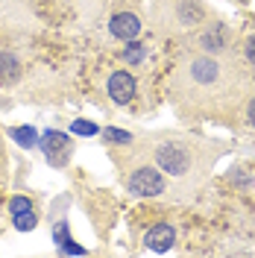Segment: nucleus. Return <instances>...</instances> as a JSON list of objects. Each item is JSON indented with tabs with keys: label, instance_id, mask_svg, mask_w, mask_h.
Returning a JSON list of instances; mask_svg holds the SVG:
<instances>
[{
	"label": "nucleus",
	"instance_id": "obj_1",
	"mask_svg": "<svg viewBox=\"0 0 255 258\" xmlns=\"http://www.w3.org/2000/svg\"><path fill=\"white\" fill-rule=\"evenodd\" d=\"M229 71L217 56H194L179 68L176 74V85H182V94L188 97L191 103H200V100H217V94L223 91L226 80H229Z\"/></svg>",
	"mask_w": 255,
	"mask_h": 258
},
{
	"label": "nucleus",
	"instance_id": "obj_2",
	"mask_svg": "<svg viewBox=\"0 0 255 258\" xmlns=\"http://www.w3.org/2000/svg\"><path fill=\"white\" fill-rule=\"evenodd\" d=\"M153 161H156V167H161L170 176H185L197 164L194 144H188L185 138H159L153 144Z\"/></svg>",
	"mask_w": 255,
	"mask_h": 258
},
{
	"label": "nucleus",
	"instance_id": "obj_3",
	"mask_svg": "<svg viewBox=\"0 0 255 258\" xmlns=\"http://www.w3.org/2000/svg\"><path fill=\"white\" fill-rule=\"evenodd\" d=\"M126 188L135 197H161V194L167 191V182H164V176H161L156 167L141 164V167H135L126 176Z\"/></svg>",
	"mask_w": 255,
	"mask_h": 258
},
{
	"label": "nucleus",
	"instance_id": "obj_4",
	"mask_svg": "<svg viewBox=\"0 0 255 258\" xmlns=\"http://www.w3.org/2000/svg\"><path fill=\"white\" fill-rule=\"evenodd\" d=\"M38 147L44 153V159L53 164V167H62L65 161L71 159V150H74V141L65 135V132H56V129H47L41 138H38Z\"/></svg>",
	"mask_w": 255,
	"mask_h": 258
},
{
	"label": "nucleus",
	"instance_id": "obj_5",
	"mask_svg": "<svg viewBox=\"0 0 255 258\" xmlns=\"http://www.w3.org/2000/svg\"><path fill=\"white\" fill-rule=\"evenodd\" d=\"M173 6V27L176 30H194L206 21V12L197 0H170Z\"/></svg>",
	"mask_w": 255,
	"mask_h": 258
},
{
	"label": "nucleus",
	"instance_id": "obj_6",
	"mask_svg": "<svg viewBox=\"0 0 255 258\" xmlns=\"http://www.w3.org/2000/svg\"><path fill=\"white\" fill-rule=\"evenodd\" d=\"M106 91H109L114 106H126L135 97V77L129 71H114L109 77V82H106Z\"/></svg>",
	"mask_w": 255,
	"mask_h": 258
},
{
	"label": "nucleus",
	"instance_id": "obj_7",
	"mask_svg": "<svg viewBox=\"0 0 255 258\" xmlns=\"http://www.w3.org/2000/svg\"><path fill=\"white\" fill-rule=\"evenodd\" d=\"M109 35L117 41H135L141 35V18L135 12H117L109 21Z\"/></svg>",
	"mask_w": 255,
	"mask_h": 258
},
{
	"label": "nucleus",
	"instance_id": "obj_8",
	"mask_svg": "<svg viewBox=\"0 0 255 258\" xmlns=\"http://www.w3.org/2000/svg\"><path fill=\"white\" fill-rule=\"evenodd\" d=\"M9 214H12V223L21 232H30L38 226V217H35V209H32L30 197H12L9 200Z\"/></svg>",
	"mask_w": 255,
	"mask_h": 258
},
{
	"label": "nucleus",
	"instance_id": "obj_9",
	"mask_svg": "<svg viewBox=\"0 0 255 258\" xmlns=\"http://www.w3.org/2000/svg\"><path fill=\"white\" fill-rule=\"evenodd\" d=\"M173 241H176V232H173V226H167V223L153 226V229L144 235L147 249H153V252H167V249L173 246Z\"/></svg>",
	"mask_w": 255,
	"mask_h": 258
},
{
	"label": "nucleus",
	"instance_id": "obj_10",
	"mask_svg": "<svg viewBox=\"0 0 255 258\" xmlns=\"http://www.w3.org/2000/svg\"><path fill=\"white\" fill-rule=\"evenodd\" d=\"M18 74H21V62L12 50H0V82H15Z\"/></svg>",
	"mask_w": 255,
	"mask_h": 258
},
{
	"label": "nucleus",
	"instance_id": "obj_11",
	"mask_svg": "<svg viewBox=\"0 0 255 258\" xmlns=\"http://www.w3.org/2000/svg\"><path fill=\"white\" fill-rule=\"evenodd\" d=\"M200 44H203L206 53H220V50H226V32H223V27H211L208 32H203V35H200Z\"/></svg>",
	"mask_w": 255,
	"mask_h": 258
},
{
	"label": "nucleus",
	"instance_id": "obj_12",
	"mask_svg": "<svg viewBox=\"0 0 255 258\" xmlns=\"http://www.w3.org/2000/svg\"><path fill=\"white\" fill-rule=\"evenodd\" d=\"M120 56H123V62H129V64H141L144 56H147V47H144L141 41H138V44H135V41H126V47L120 50Z\"/></svg>",
	"mask_w": 255,
	"mask_h": 258
},
{
	"label": "nucleus",
	"instance_id": "obj_13",
	"mask_svg": "<svg viewBox=\"0 0 255 258\" xmlns=\"http://www.w3.org/2000/svg\"><path fill=\"white\" fill-rule=\"evenodd\" d=\"M9 135H12L21 147H35L38 144V135H35L32 126H15V129H9Z\"/></svg>",
	"mask_w": 255,
	"mask_h": 258
},
{
	"label": "nucleus",
	"instance_id": "obj_14",
	"mask_svg": "<svg viewBox=\"0 0 255 258\" xmlns=\"http://www.w3.org/2000/svg\"><path fill=\"white\" fill-rule=\"evenodd\" d=\"M103 138L109 141V144H132V135L129 132H120V129H103Z\"/></svg>",
	"mask_w": 255,
	"mask_h": 258
},
{
	"label": "nucleus",
	"instance_id": "obj_15",
	"mask_svg": "<svg viewBox=\"0 0 255 258\" xmlns=\"http://www.w3.org/2000/svg\"><path fill=\"white\" fill-rule=\"evenodd\" d=\"M71 129H74L77 135H85V138H91V135H97V132H100V126H97V123H88V120H74V123H71Z\"/></svg>",
	"mask_w": 255,
	"mask_h": 258
},
{
	"label": "nucleus",
	"instance_id": "obj_16",
	"mask_svg": "<svg viewBox=\"0 0 255 258\" xmlns=\"http://www.w3.org/2000/svg\"><path fill=\"white\" fill-rule=\"evenodd\" d=\"M243 59L249 64H255V32L246 35V41H243Z\"/></svg>",
	"mask_w": 255,
	"mask_h": 258
},
{
	"label": "nucleus",
	"instance_id": "obj_17",
	"mask_svg": "<svg viewBox=\"0 0 255 258\" xmlns=\"http://www.w3.org/2000/svg\"><path fill=\"white\" fill-rule=\"evenodd\" d=\"M243 114H246V123L255 129V94L246 100V109H243Z\"/></svg>",
	"mask_w": 255,
	"mask_h": 258
},
{
	"label": "nucleus",
	"instance_id": "obj_18",
	"mask_svg": "<svg viewBox=\"0 0 255 258\" xmlns=\"http://www.w3.org/2000/svg\"><path fill=\"white\" fill-rule=\"evenodd\" d=\"M59 249H62V252H74V255H82V252H85L82 246H77V243H71V241L59 243Z\"/></svg>",
	"mask_w": 255,
	"mask_h": 258
},
{
	"label": "nucleus",
	"instance_id": "obj_19",
	"mask_svg": "<svg viewBox=\"0 0 255 258\" xmlns=\"http://www.w3.org/2000/svg\"><path fill=\"white\" fill-rule=\"evenodd\" d=\"M0 179H6V153H3V144H0Z\"/></svg>",
	"mask_w": 255,
	"mask_h": 258
}]
</instances>
